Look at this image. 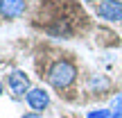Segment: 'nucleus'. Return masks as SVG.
<instances>
[{"label":"nucleus","mask_w":122,"mask_h":118,"mask_svg":"<svg viewBox=\"0 0 122 118\" xmlns=\"http://www.w3.org/2000/svg\"><path fill=\"white\" fill-rule=\"evenodd\" d=\"M111 114L113 111H109V109H95L88 114V118H111Z\"/></svg>","instance_id":"6"},{"label":"nucleus","mask_w":122,"mask_h":118,"mask_svg":"<svg viewBox=\"0 0 122 118\" xmlns=\"http://www.w3.org/2000/svg\"><path fill=\"white\" fill-rule=\"evenodd\" d=\"M45 79L54 91H68L75 82H77V66L70 59L59 57L45 68Z\"/></svg>","instance_id":"1"},{"label":"nucleus","mask_w":122,"mask_h":118,"mask_svg":"<svg viewBox=\"0 0 122 118\" xmlns=\"http://www.w3.org/2000/svg\"><path fill=\"white\" fill-rule=\"evenodd\" d=\"M118 105H122V96H120V100H118Z\"/></svg>","instance_id":"12"},{"label":"nucleus","mask_w":122,"mask_h":118,"mask_svg":"<svg viewBox=\"0 0 122 118\" xmlns=\"http://www.w3.org/2000/svg\"><path fill=\"white\" fill-rule=\"evenodd\" d=\"M25 100H27V105L32 107L34 111H43V109H48L50 107V93L45 91L43 86H32L30 89V93L25 96Z\"/></svg>","instance_id":"4"},{"label":"nucleus","mask_w":122,"mask_h":118,"mask_svg":"<svg viewBox=\"0 0 122 118\" xmlns=\"http://www.w3.org/2000/svg\"><path fill=\"white\" fill-rule=\"evenodd\" d=\"M2 91H5V86H2V82H0V96H2Z\"/></svg>","instance_id":"11"},{"label":"nucleus","mask_w":122,"mask_h":118,"mask_svg":"<svg viewBox=\"0 0 122 118\" xmlns=\"http://www.w3.org/2000/svg\"><path fill=\"white\" fill-rule=\"evenodd\" d=\"M84 2H102V0H84Z\"/></svg>","instance_id":"10"},{"label":"nucleus","mask_w":122,"mask_h":118,"mask_svg":"<svg viewBox=\"0 0 122 118\" xmlns=\"http://www.w3.org/2000/svg\"><path fill=\"white\" fill-rule=\"evenodd\" d=\"M111 118H122V105H118V107H115V111L111 114Z\"/></svg>","instance_id":"9"},{"label":"nucleus","mask_w":122,"mask_h":118,"mask_svg":"<svg viewBox=\"0 0 122 118\" xmlns=\"http://www.w3.org/2000/svg\"><path fill=\"white\" fill-rule=\"evenodd\" d=\"M91 86H93V89H106V86H109V79L102 77L100 82H97V79H91Z\"/></svg>","instance_id":"7"},{"label":"nucleus","mask_w":122,"mask_h":118,"mask_svg":"<svg viewBox=\"0 0 122 118\" xmlns=\"http://www.w3.org/2000/svg\"><path fill=\"white\" fill-rule=\"evenodd\" d=\"M97 16L109 23H120L122 21V2L120 0H102L97 5Z\"/></svg>","instance_id":"2"},{"label":"nucleus","mask_w":122,"mask_h":118,"mask_svg":"<svg viewBox=\"0 0 122 118\" xmlns=\"http://www.w3.org/2000/svg\"><path fill=\"white\" fill-rule=\"evenodd\" d=\"M23 11H25V0H0V16L7 21L23 16Z\"/></svg>","instance_id":"5"},{"label":"nucleus","mask_w":122,"mask_h":118,"mask_svg":"<svg viewBox=\"0 0 122 118\" xmlns=\"http://www.w3.org/2000/svg\"><path fill=\"white\" fill-rule=\"evenodd\" d=\"M7 84H9V89H11V93L14 96H18V98H23V96H27L30 93V77H27L23 70H11L9 73V77H7Z\"/></svg>","instance_id":"3"},{"label":"nucleus","mask_w":122,"mask_h":118,"mask_svg":"<svg viewBox=\"0 0 122 118\" xmlns=\"http://www.w3.org/2000/svg\"><path fill=\"white\" fill-rule=\"evenodd\" d=\"M20 118H43V116H41L39 111H27V114H23Z\"/></svg>","instance_id":"8"}]
</instances>
